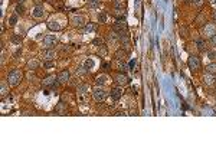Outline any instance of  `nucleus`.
Here are the masks:
<instances>
[{"label":"nucleus","mask_w":216,"mask_h":144,"mask_svg":"<svg viewBox=\"0 0 216 144\" xmlns=\"http://www.w3.org/2000/svg\"><path fill=\"white\" fill-rule=\"evenodd\" d=\"M107 91L102 87H97V88L92 91V97H94L95 101H98V102H101V101H104L107 98Z\"/></svg>","instance_id":"2"},{"label":"nucleus","mask_w":216,"mask_h":144,"mask_svg":"<svg viewBox=\"0 0 216 144\" xmlns=\"http://www.w3.org/2000/svg\"><path fill=\"white\" fill-rule=\"evenodd\" d=\"M0 95H2V97H6V95H7V87H6L5 82L2 84V88H0Z\"/></svg>","instance_id":"28"},{"label":"nucleus","mask_w":216,"mask_h":144,"mask_svg":"<svg viewBox=\"0 0 216 144\" xmlns=\"http://www.w3.org/2000/svg\"><path fill=\"white\" fill-rule=\"evenodd\" d=\"M32 15H33V17H36V19H40V17H43L45 15V10L42 6H36L33 9V12H32Z\"/></svg>","instance_id":"13"},{"label":"nucleus","mask_w":216,"mask_h":144,"mask_svg":"<svg viewBox=\"0 0 216 144\" xmlns=\"http://www.w3.org/2000/svg\"><path fill=\"white\" fill-rule=\"evenodd\" d=\"M211 45L212 46H216V33L213 36H211Z\"/></svg>","instance_id":"37"},{"label":"nucleus","mask_w":216,"mask_h":144,"mask_svg":"<svg viewBox=\"0 0 216 144\" xmlns=\"http://www.w3.org/2000/svg\"><path fill=\"white\" fill-rule=\"evenodd\" d=\"M206 71L209 72V74H213V75H215V74H216V62H212V63H209V65L206 67Z\"/></svg>","instance_id":"22"},{"label":"nucleus","mask_w":216,"mask_h":144,"mask_svg":"<svg viewBox=\"0 0 216 144\" xmlns=\"http://www.w3.org/2000/svg\"><path fill=\"white\" fill-rule=\"evenodd\" d=\"M117 39H118V35H117L115 30H114V32H111V33L108 35V40H112V42H114V40H117Z\"/></svg>","instance_id":"31"},{"label":"nucleus","mask_w":216,"mask_h":144,"mask_svg":"<svg viewBox=\"0 0 216 144\" xmlns=\"http://www.w3.org/2000/svg\"><path fill=\"white\" fill-rule=\"evenodd\" d=\"M69 81V71H62L59 75H58V82L59 84H65Z\"/></svg>","instance_id":"12"},{"label":"nucleus","mask_w":216,"mask_h":144,"mask_svg":"<svg viewBox=\"0 0 216 144\" xmlns=\"http://www.w3.org/2000/svg\"><path fill=\"white\" fill-rule=\"evenodd\" d=\"M215 33H216V26L213 23L205 25V28L202 29V35H203L205 38H211V36H213Z\"/></svg>","instance_id":"4"},{"label":"nucleus","mask_w":216,"mask_h":144,"mask_svg":"<svg viewBox=\"0 0 216 144\" xmlns=\"http://www.w3.org/2000/svg\"><path fill=\"white\" fill-rule=\"evenodd\" d=\"M187 65H189V68H190L192 71H197V69L200 68L199 58H197V56H194V55H190L189 56V59H187Z\"/></svg>","instance_id":"3"},{"label":"nucleus","mask_w":216,"mask_h":144,"mask_svg":"<svg viewBox=\"0 0 216 144\" xmlns=\"http://www.w3.org/2000/svg\"><path fill=\"white\" fill-rule=\"evenodd\" d=\"M58 81V77L55 78V75H49V77H46L42 81V84H43V87H52V88H55V87H58V84L56 82Z\"/></svg>","instance_id":"6"},{"label":"nucleus","mask_w":216,"mask_h":144,"mask_svg":"<svg viewBox=\"0 0 216 144\" xmlns=\"http://www.w3.org/2000/svg\"><path fill=\"white\" fill-rule=\"evenodd\" d=\"M48 28H49L50 30H59V29H61V25L58 22H55V20H50V22L48 23Z\"/></svg>","instance_id":"18"},{"label":"nucleus","mask_w":216,"mask_h":144,"mask_svg":"<svg viewBox=\"0 0 216 144\" xmlns=\"http://www.w3.org/2000/svg\"><path fill=\"white\" fill-rule=\"evenodd\" d=\"M88 91H89L88 85H78V88H77L78 95H84V94H87Z\"/></svg>","instance_id":"17"},{"label":"nucleus","mask_w":216,"mask_h":144,"mask_svg":"<svg viewBox=\"0 0 216 144\" xmlns=\"http://www.w3.org/2000/svg\"><path fill=\"white\" fill-rule=\"evenodd\" d=\"M38 67H39V62L36 61V59H32V61L28 62V68H29V69H36Z\"/></svg>","instance_id":"24"},{"label":"nucleus","mask_w":216,"mask_h":144,"mask_svg":"<svg viewBox=\"0 0 216 144\" xmlns=\"http://www.w3.org/2000/svg\"><path fill=\"white\" fill-rule=\"evenodd\" d=\"M98 55L100 56H105L107 55V49L104 48V46H101L100 49H98Z\"/></svg>","instance_id":"36"},{"label":"nucleus","mask_w":216,"mask_h":144,"mask_svg":"<svg viewBox=\"0 0 216 144\" xmlns=\"http://www.w3.org/2000/svg\"><path fill=\"white\" fill-rule=\"evenodd\" d=\"M192 3H193V6H196V7H200V6L205 3V0H192Z\"/></svg>","instance_id":"34"},{"label":"nucleus","mask_w":216,"mask_h":144,"mask_svg":"<svg viewBox=\"0 0 216 144\" xmlns=\"http://www.w3.org/2000/svg\"><path fill=\"white\" fill-rule=\"evenodd\" d=\"M48 3H49V5H52L55 9H62V7H63L62 0H48Z\"/></svg>","instance_id":"16"},{"label":"nucleus","mask_w":216,"mask_h":144,"mask_svg":"<svg viewBox=\"0 0 216 144\" xmlns=\"http://www.w3.org/2000/svg\"><path fill=\"white\" fill-rule=\"evenodd\" d=\"M115 82L118 84V85H128V84H130V79H128V77L124 75V74H117Z\"/></svg>","instance_id":"7"},{"label":"nucleus","mask_w":216,"mask_h":144,"mask_svg":"<svg viewBox=\"0 0 216 144\" xmlns=\"http://www.w3.org/2000/svg\"><path fill=\"white\" fill-rule=\"evenodd\" d=\"M101 5V0H88V7L89 9H97Z\"/></svg>","instance_id":"20"},{"label":"nucleus","mask_w":216,"mask_h":144,"mask_svg":"<svg viewBox=\"0 0 216 144\" xmlns=\"http://www.w3.org/2000/svg\"><path fill=\"white\" fill-rule=\"evenodd\" d=\"M98 20H100L101 23H105V20H107L105 13H100V15H98Z\"/></svg>","instance_id":"35"},{"label":"nucleus","mask_w":216,"mask_h":144,"mask_svg":"<svg viewBox=\"0 0 216 144\" xmlns=\"http://www.w3.org/2000/svg\"><path fill=\"white\" fill-rule=\"evenodd\" d=\"M87 72H88V71L85 69V67H84V65H82V67H79V68L77 69V74H78V75H84V74H87Z\"/></svg>","instance_id":"32"},{"label":"nucleus","mask_w":216,"mask_h":144,"mask_svg":"<svg viewBox=\"0 0 216 144\" xmlns=\"http://www.w3.org/2000/svg\"><path fill=\"white\" fill-rule=\"evenodd\" d=\"M53 65H55L53 62H46V63H45V67H48V68H52Z\"/></svg>","instance_id":"39"},{"label":"nucleus","mask_w":216,"mask_h":144,"mask_svg":"<svg viewBox=\"0 0 216 144\" xmlns=\"http://www.w3.org/2000/svg\"><path fill=\"white\" fill-rule=\"evenodd\" d=\"M84 67H85V69H87V71H89L91 68L94 67V61H92V59H87V61H85V63H84Z\"/></svg>","instance_id":"26"},{"label":"nucleus","mask_w":216,"mask_h":144,"mask_svg":"<svg viewBox=\"0 0 216 144\" xmlns=\"http://www.w3.org/2000/svg\"><path fill=\"white\" fill-rule=\"evenodd\" d=\"M212 19H213V20L216 22V10H215V12H212Z\"/></svg>","instance_id":"40"},{"label":"nucleus","mask_w":216,"mask_h":144,"mask_svg":"<svg viewBox=\"0 0 216 144\" xmlns=\"http://www.w3.org/2000/svg\"><path fill=\"white\" fill-rule=\"evenodd\" d=\"M211 3H213V5H215V3H216V0H211Z\"/></svg>","instance_id":"41"},{"label":"nucleus","mask_w":216,"mask_h":144,"mask_svg":"<svg viewBox=\"0 0 216 144\" xmlns=\"http://www.w3.org/2000/svg\"><path fill=\"white\" fill-rule=\"evenodd\" d=\"M95 29H97V26H95L94 23H87V25L84 26V32L88 33V32H94Z\"/></svg>","instance_id":"21"},{"label":"nucleus","mask_w":216,"mask_h":144,"mask_svg":"<svg viewBox=\"0 0 216 144\" xmlns=\"http://www.w3.org/2000/svg\"><path fill=\"white\" fill-rule=\"evenodd\" d=\"M15 10H16V15H23V12H25V7H23L20 3H19V5H16V9H15Z\"/></svg>","instance_id":"29"},{"label":"nucleus","mask_w":216,"mask_h":144,"mask_svg":"<svg viewBox=\"0 0 216 144\" xmlns=\"http://www.w3.org/2000/svg\"><path fill=\"white\" fill-rule=\"evenodd\" d=\"M16 23H17V15H13V16L9 17V25L10 26H15Z\"/></svg>","instance_id":"27"},{"label":"nucleus","mask_w":216,"mask_h":144,"mask_svg":"<svg viewBox=\"0 0 216 144\" xmlns=\"http://www.w3.org/2000/svg\"><path fill=\"white\" fill-rule=\"evenodd\" d=\"M196 46H197V49H199L200 52H205L206 50V42L203 39H197V40H196Z\"/></svg>","instance_id":"15"},{"label":"nucleus","mask_w":216,"mask_h":144,"mask_svg":"<svg viewBox=\"0 0 216 144\" xmlns=\"http://www.w3.org/2000/svg\"><path fill=\"white\" fill-rule=\"evenodd\" d=\"M125 29V22L124 20H118V22L115 23V26H114V30L115 32H122Z\"/></svg>","instance_id":"14"},{"label":"nucleus","mask_w":216,"mask_h":144,"mask_svg":"<svg viewBox=\"0 0 216 144\" xmlns=\"http://www.w3.org/2000/svg\"><path fill=\"white\" fill-rule=\"evenodd\" d=\"M58 43V39H56L55 35H48V36H45L43 38V45L46 49H49V48H52V46H55V45Z\"/></svg>","instance_id":"5"},{"label":"nucleus","mask_w":216,"mask_h":144,"mask_svg":"<svg viewBox=\"0 0 216 144\" xmlns=\"http://www.w3.org/2000/svg\"><path fill=\"white\" fill-rule=\"evenodd\" d=\"M114 7H115V9H117L118 12H122V10H124V5H122L121 2H118V0L115 2V5H114Z\"/></svg>","instance_id":"30"},{"label":"nucleus","mask_w":216,"mask_h":144,"mask_svg":"<svg viewBox=\"0 0 216 144\" xmlns=\"http://www.w3.org/2000/svg\"><path fill=\"white\" fill-rule=\"evenodd\" d=\"M215 75L213 74H209V72H206L205 75H203V82L206 84V85H213L215 84Z\"/></svg>","instance_id":"11"},{"label":"nucleus","mask_w":216,"mask_h":144,"mask_svg":"<svg viewBox=\"0 0 216 144\" xmlns=\"http://www.w3.org/2000/svg\"><path fill=\"white\" fill-rule=\"evenodd\" d=\"M55 56H56V53H55V50L53 49H45L43 50V59H46V61H53L55 59Z\"/></svg>","instance_id":"9"},{"label":"nucleus","mask_w":216,"mask_h":144,"mask_svg":"<svg viewBox=\"0 0 216 144\" xmlns=\"http://www.w3.org/2000/svg\"><path fill=\"white\" fill-rule=\"evenodd\" d=\"M107 79H108V78H107V75H101V77H98L97 79H95V84H97L98 87H100V85L102 87V85L107 82Z\"/></svg>","instance_id":"19"},{"label":"nucleus","mask_w":216,"mask_h":144,"mask_svg":"<svg viewBox=\"0 0 216 144\" xmlns=\"http://www.w3.org/2000/svg\"><path fill=\"white\" fill-rule=\"evenodd\" d=\"M72 25L77 26V28H81L85 25V17L84 16H74L72 17Z\"/></svg>","instance_id":"8"},{"label":"nucleus","mask_w":216,"mask_h":144,"mask_svg":"<svg viewBox=\"0 0 216 144\" xmlns=\"http://www.w3.org/2000/svg\"><path fill=\"white\" fill-rule=\"evenodd\" d=\"M10 40H12V43H15V45H20V42H22V38H20L19 35H13Z\"/></svg>","instance_id":"25"},{"label":"nucleus","mask_w":216,"mask_h":144,"mask_svg":"<svg viewBox=\"0 0 216 144\" xmlns=\"http://www.w3.org/2000/svg\"><path fill=\"white\" fill-rule=\"evenodd\" d=\"M127 56V52H124V50H117V53H115V58L118 59V61H122L124 58Z\"/></svg>","instance_id":"23"},{"label":"nucleus","mask_w":216,"mask_h":144,"mask_svg":"<svg viewBox=\"0 0 216 144\" xmlns=\"http://www.w3.org/2000/svg\"><path fill=\"white\" fill-rule=\"evenodd\" d=\"M23 78V74L20 71H17V69H13V71L9 74V77H7V81H9V84H10L12 87H16V85H19V82L22 81Z\"/></svg>","instance_id":"1"},{"label":"nucleus","mask_w":216,"mask_h":144,"mask_svg":"<svg viewBox=\"0 0 216 144\" xmlns=\"http://www.w3.org/2000/svg\"><path fill=\"white\" fill-rule=\"evenodd\" d=\"M94 45H102V39H100V38H97V39H94V42H92Z\"/></svg>","instance_id":"38"},{"label":"nucleus","mask_w":216,"mask_h":144,"mask_svg":"<svg viewBox=\"0 0 216 144\" xmlns=\"http://www.w3.org/2000/svg\"><path fill=\"white\" fill-rule=\"evenodd\" d=\"M121 88H112L111 89V92H110V95H111V98H112V101H118L120 98H121Z\"/></svg>","instance_id":"10"},{"label":"nucleus","mask_w":216,"mask_h":144,"mask_svg":"<svg viewBox=\"0 0 216 144\" xmlns=\"http://www.w3.org/2000/svg\"><path fill=\"white\" fill-rule=\"evenodd\" d=\"M22 2H25V0H19V3H22Z\"/></svg>","instance_id":"42"},{"label":"nucleus","mask_w":216,"mask_h":144,"mask_svg":"<svg viewBox=\"0 0 216 144\" xmlns=\"http://www.w3.org/2000/svg\"><path fill=\"white\" fill-rule=\"evenodd\" d=\"M207 56H209L211 59H215V58H216V49L207 50Z\"/></svg>","instance_id":"33"}]
</instances>
